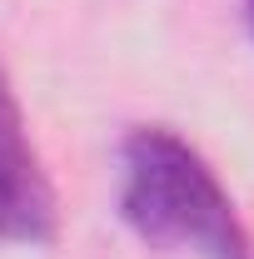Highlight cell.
I'll use <instances>...</instances> for the list:
<instances>
[{
  "label": "cell",
  "instance_id": "6da1fadb",
  "mask_svg": "<svg viewBox=\"0 0 254 259\" xmlns=\"http://www.w3.org/2000/svg\"><path fill=\"white\" fill-rule=\"evenodd\" d=\"M120 220L145 244L199 259H254L234 199L209 160L164 125H140L120 145Z\"/></svg>",
  "mask_w": 254,
  "mask_h": 259
},
{
  "label": "cell",
  "instance_id": "7a4b0ae2",
  "mask_svg": "<svg viewBox=\"0 0 254 259\" xmlns=\"http://www.w3.org/2000/svg\"><path fill=\"white\" fill-rule=\"evenodd\" d=\"M55 190L40 169L20 100L0 70V239L5 244H50L55 239Z\"/></svg>",
  "mask_w": 254,
  "mask_h": 259
},
{
  "label": "cell",
  "instance_id": "3957f363",
  "mask_svg": "<svg viewBox=\"0 0 254 259\" xmlns=\"http://www.w3.org/2000/svg\"><path fill=\"white\" fill-rule=\"evenodd\" d=\"M244 20H249V35H254V0H244Z\"/></svg>",
  "mask_w": 254,
  "mask_h": 259
}]
</instances>
